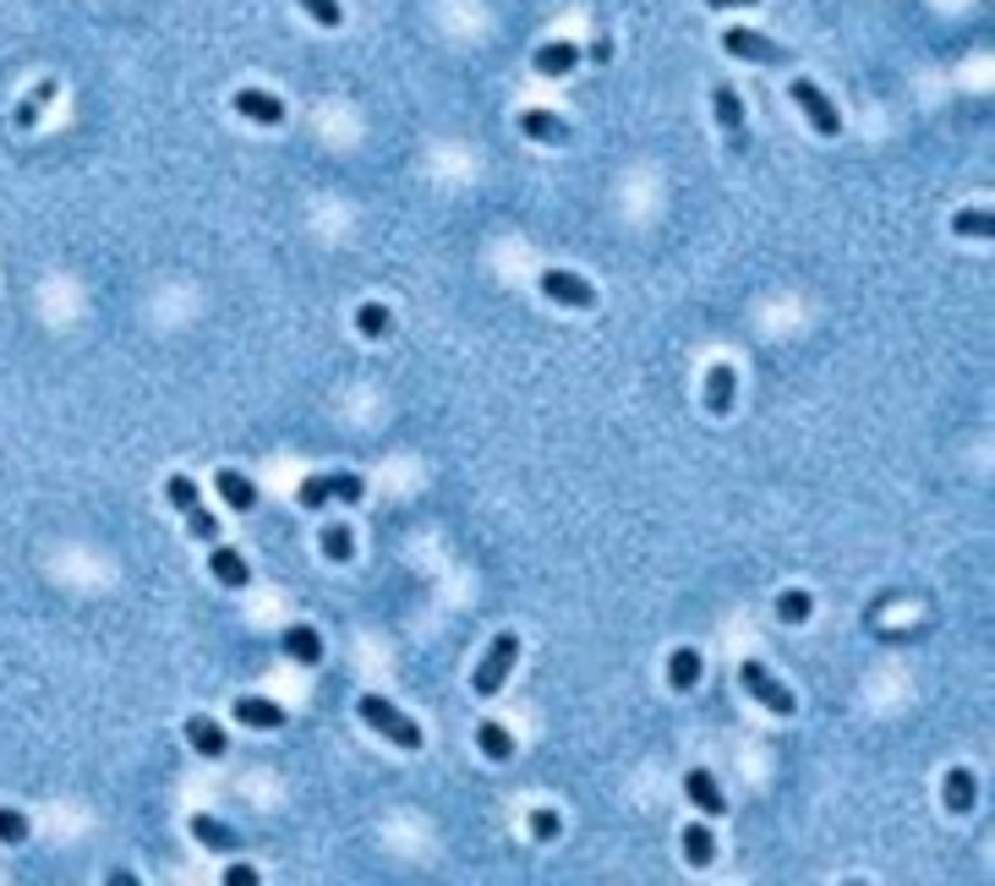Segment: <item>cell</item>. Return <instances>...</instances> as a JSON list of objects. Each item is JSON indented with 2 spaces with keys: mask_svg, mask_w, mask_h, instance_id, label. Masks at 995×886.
<instances>
[{
  "mask_svg": "<svg viewBox=\"0 0 995 886\" xmlns=\"http://www.w3.org/2000/svg\"><path fill=\"white\" fill-rule=\"evenodd\" d=\"M515 657H520V635H515V629L493 635L487 657H482V662H476V673H471V690H476L482 701H493V695L504 690V679L515 673Z\"/></svg>",
  "mask_w": 995,
  "mask_h": 886,
  "instance_id": "1",
  "label": "cell"
},
{
  "mask_svg": "<svg viewBox=\"0 0 995 886\" xmlns=\"http://www.w3.org/2000/svg\"><path fill=\"white\" fill-rule=\"evenodd\" d=\"M356 712H361V723H367V728H378L389 744H400V749H422V728H417V723H411L394 701H383V695H361V701H356Z\"/></svg>",
  "mask_w": 995,
  "mask_h": 886,
  "instance_id": "2",
  "label": "cell"
},
{
  "mask_svg": "<svg viewBox=\"0 0 995 886\" xmlns=\"http://www.w3.org/2000/svg\"><path fill=\"white\" fill-rule=\"evenodd\" d=\"M738 684H744V690H749V695H755V701H760L771 717H793V712H799L793 690H788L782 679H771V673H766L755 657H744V662H738Z\"/></svg>",
  "mask_w": 995,
  "mask_h": 886,
  "instance_id": "3",
  "label": "cell"
},
{
  "mask_svg": "<svg viewBox=\"0 0 995 886\" xmlns=\"http://www.w3.org/2000/svg\"><path fill=\"white\" fill-rule=\"evenodd\" d=\"M793 105L810 116V127H815V138H843V116H837V105L826 99V88L815 83V77H793Z\"/></svg>",
  "mask_w": 995,
  "mask_h": 886,
  "instance_id": "4",
  "label": "cell"
},
{
  "mask_svg": "<svg viewBox=\"0 0 995 886\" xmlns=\"http://www.w3.org/2000/svg\"><path fill=\"white\" fill-rule=\"evenodd\" d=\"M722 50L738 55V61H755V66H788V44H777V39H766L755 28H727Z\"/></svg>",
  "mask_w": 995,
  "mask_h": 886,
  "instance_id": "5",
  "label": "cell"
},
{
  "mask_svg": "<svg viewBox=\"0 0 995 886\" xmlns=\"http://www.w3.org/2000/svg\"><path fill=\"white\" fill-rule=\"evenodd\" d=\"M711 110H716V127L727 132V148L744 153V143H749V121H744L738 88H733V83H716V88H711Z\"/></svg>",
  "mask_w": 995,
  "mask_h": 886,
  "instance_id": "6",
  "label": "cell"
},
{
  "mask_svg": "<svg viewBox=\"0 0 995 886\" xmlns=\"http://www.w3.org/2000/svg\"><path fill=\"white\" fill-rule=\"evenodd\" d=\"M542 295L569 306V312H591V306H596L591 280H580V274H569V269H542Z\"/></svg>",
  "mask_w": 995,
  "mask_h": 886,
  "instance_id": "7",
  "label": "cell"
},
{
  "mask_svg": "<svg viewBox=\"0 0 995 886\" xmlns=\"http://www.w3.org/2000/svg\"><path fill=\"white\" fill-rule=\"evenodd\" d=\"M236 116L241 121H252V127H280L284 121V99H274V94H263V88H236Z\"/></svg>",
  "mask_w": 995,
  "mask_h": 886,
  "instance_id": "8",
  "label": "cell"
},
{
  "mask_svg": "<svg viewBox=\"0 0 995 886\" xmlns=\"http://www.w3.org/2000/svg\"><path fill=\"white\" fill-rule=\"evenodd\" d=\"M230 712H236L241 728H258V734L284 728V706L280 701H269V695H241V701H230Z\"/></svg>",
  "mask_w": 995,
  "mask_h": 886,
  "instance_id": "9",
  "label": "cell"
},
{
  "mask_svg": "<svg viewBox=\"0 0 995 886\" xmlns=\"http://www.w3.org/2000/svg\"><path fill=\"white\" fill-rule=\"evenodd\" d=\"M214 493H219V504H225L230 515H252V509H258V487H252L247 471H230V465H225V471L214 476Z\"/></svg>",
  "mask_w": 995,
  "mask_h": 886,
  "instance_id": "10",
  "label": "cell"
},
{
  "mask_svg": "<svg viewBox=\"0 0 995 886\" xmlns=\"http://www.w3.org/2000/svg\"><path fill=\"white\" fill-rule=\"evenodd\" d=\"M531 66H537V77H569L580 66V44L574 39H548V44H537Z\"/></svg>",
  "mask_w": 995,
  "mask_h": 886,
  "instance_id": "11",
  "label": "cell"
},
{
  "mask_svg": "<svg viewBox=\"0 0 995 886\" xmlns=\"http://www.w3.org/2000/svg\"><path fill=\"white\" fill-rule=\"evenodd\" d=\"M55 94H61V83H55V77H39V83H33V94L11 110V127H17V132H33V127L44 121V110L55 105Z\"/></svg>",
  "mask_w": 995,
  "mask_h": 886,
  "instance_id": "12",
  "label": "cell"
},
{
  "mask_svg": "<svg viewBox=\"0 0 995 886\" xmlns=\"http://www.w3.org/2000/svg\"><path fill=\"white\" fill-rule=\"evenodd\" d=\"M733 389H738V372H733L727 361H716L706 372V383H701V400H706L711 417H727V411H733Z\"/></svg>",
  "mask_w": 995,
  "mask_h": 886,
  "instance_id": "13",
  "label": "cell"
},
{
  "mask_svg": "<svg viewBox=\"0 0 995 886\" xmlns=\"http://www.w3.org/2000/svg\"><path fill=\"white\" fill-rule=\"evenodd\" d=\"M701 673H706V657H701L695 646H679V651L668 657V690L690 695V690L701 684Z\"/></svg>",
  "mask_w": 995,
  "mask_h": 886,
  "instance_id": "14",
  "label": "cell"
},
{
  "mask_svg": "<svg viewBox=\"0 0 995 886\" xmlns=\"http://www.w3.org/2000/svg\"><path fill=\"white\" fill-rule=\"evenodd\" d=\"M941 799H947V810H952V815H969V810H974V799H980V777H974L969 766H952V771H947V782H941Z\"/></svg>",
  "mask_w": 995,
  "mask_h": 886,
  "instance_id": "15",
  "label": "cell"
},
{
  "mask_svg": "<svg viewBox=\"0 0 995 886\" xmlns=\"http://www.w3.org/2000/svg\"><path fill=\"white\" fill-rule=\"evenodd\" d=\"M520 132H526L531 143H548V148L569 143V121L553 116V110H520Z\"/></svg>",
  "mask_w": 995,
  "mask_h": 886,
  "instance_id": "16",
  "label": "cell"
},
{
  "mask_svg": "<svg viewBox=\"0 0 995 886\" xmlns=\"http://www.w3.org/2000/svg\"><path fill=\"white\" fill-rule=\"evenodd\" d=\"M684 793H690V804H701V810H706L711 821H716V815H727V793L716 788V777H711L706 766H695V771L684 777Z\"/></svg>",
  "mask_w": 995,
  "mask_h": 886,
  "instance_id": "17",
  "label": "cell"
},
{
  "mask_svg": "<svg viewBox=\"0 0 995 886\" xmlns=\"http://www.w3.org/2000/svg\"><path fill=\"white\" fill-rule=\"evenodd\" d=\"M186 744H192L203 760H219V755L230 749V738H225V728H219L214 717H186Z\"/></svg>",
  "mask_w": 995,
  "mask_h": 886,
  "instance_id": "18",
  "label": "cell"
},
{
  "mask_svg": "<svg viewBox=\"0 0 995 886\" xmlns=\"http://www.w3.org/2000/svg\"><path fill=\"white\" fill-rule=\"evenodd\" d=\"M208 570H214V581H219V586H230V591H241L247 581H252L247 559H241L236 548H219V542H214V559H208Z\"/></svg>",
  "mask_w": 995,
  "mask_h": 886,
  "instance_id": "19",
  "label": "cell"
},
{
  "mask_svg": "<svg viewBox=\"0 0 995 886\" xmlns=\"http://www.w3.org/2000/svg\"><path fill=\"white\" fill-rule=\"evenodd\" d=\"M284 657H295V662H323V640H317V629L312 624H290L280 635Z\"/></svg>",
  "mask_w": 995,
  "mask_h": 886,
  "instance_id": "20",
  "label": "cell"
},
{
  "mask_svg": "<svg viewBox=\"0 0 995 886\" xmlns=\"http://www.w3.org/2000/svg\"><path fill=\"white\" fill-rule=\"evenodd\" d=\"M711 860H716V838H711V826H706V821H690V826H684V865L706 871Z\"/></svg>",
  "mask_w": 995,
  "mask_h": 886,
  "instance_id": "21",
  "label": "cell"
},
{
  "mask_svg": "<svg viewBox=\"0 0 995 886\" xmlns=\"http://www.w3.org/2000/svg\"><path fill=\"white\" fill-rule=\"evenodd\" d=\"M317 548H323V559L345 564V559L356 553V531H350L345 520H334V526H323V531H317Z\"/></svg>",
  "mask_w": 995,
  "mask_h": 886,
  "instance_id": "22",
  "label": "cell"
},
{
  "mask_svg": "<svg viewBox=\"0 0 995 886\" xmlns=\"http://www.w3.org/2000/svg\"><path fill=\"white\" fill-rule=\"evenodd\" d=\"M192 838H197L203 849H214V854H230V849H236V832H230L225 821H214V815H192Z\"/></svg>",
  "mask_w": 995,
  "mask_h": 886,
  "instance_id": "23",
  "label": "cell"
},
{
  "mask_svg": "<svg viewBox=\"0 0 995 886\" xmlns=\"http://www.w3.org/2000/svg\"><path fill=\"white\" fill-rule=\"evenodd\" d=\"M394 328V312L383 306V301H367V306H356V334H367V339H383Z\"/></svg>",
  "mask_w": 995,
  "mask_h": 886,
  "instance_id": "24",
  "label": "cell"
},
{
  "mask_svg": "<svg viewBox=\"0 0 995 886\" xmlns=\"http://www.w3.org/2000/svg\"><path fill=\"white\" fill-rule=\"evenodd\" d=\"M476 744H482L487 760H509V755H515V738H509L504 723H482V728H476Z\"/></svg>",
  "mask_w": 995,
  "mask_h": 886,
  "instance_id": "25",
  "label": "cell"
},
{
  "mask_svg": "<svg viewBox=\"0 0 995 886\" xmlns=\"http://www.w3.org/2000/svg\"><path fill=\"white\" fill-rule=\"evenodd\" d=\"M810 613H815V596H810V591H782V596H777V618H782V624H810Z\"/></svg>",
  "mask_w": 995,
  "mask_h": 886,
  "instance_id": "26",
  "label": "cell"
},
{
  "mask_svg": "<svg viewBox=\"0 0 995 886\" xmlns=\"http://www.w3.org/2000/svg\"><path fill=\"white\" fill-rule=\"evenodd\" d=\"M952 230H958V236H980V241H991V236H995L991 208H963V214L952 219Z\"/></svg>",
  "mask_w": 995,
  "mask_h": 886,
  "instance_id": "27",
  "label": "cell"
},
{
  "mask_svg": "<svg viewBox=\"0 0 995 886\" xmlns=\"http://www.w3.org/2000/svg\"><path fill=\"white\" fill-rule=\"evenodd\" d=\"M328 498H345V504H361V498H367V482H361L356 471H334V476H328Z\"/></svg>",
  "mask_w": 995,
  "mask_h": 886,
  "instance_id": "28",
  "label": "cell"
},
{
  "mask_svg": "<svg viewBox=\"0 0 995 886\" xmlns=\"http://www.w3.org/2000/svg\"><path fill=\"white\" fill-rule=\"evenodd\" d=\"M164 498H170L175 509H192V504H197V482H192L186 471H175V476H164Z\"/></svg>",
  "mask_w": 995,
  "mask_h": 886,
  "instance_id": "29",
  "label": "cell"
},
{
  "mask_svg": "<svg viewBox=\"0 0 995 886\" xmlns=\"http://www.w3.org/2000/svg\"><path fill=\"white\" fill-rule=\"evenodd\" d=\"M186 515V531L197 537V542H219V520L203 509V504H192V509H181Z\"/></svg>",
  "mask_w": 995,
  "mask_h": 886,
  "instance_id": "30",
  "label": "cell"
},
{
  "mask_svg": "<svg viewBox=\"0 0 995 886\" xmlns=\"http://www.w3.org/2000/svg\"><path fill=\"white\" fill-rule=\"evenodd\" d=\"M301 11H306L317 28H339V22H345V6H339V0H301Z\"/></svg>",
  "mask_w": 995,
  "mask_h": 886,
  "instance_id": "31",
  "label": "cell"
},
{
  "mask_svg": "<svg viewBox=\"0 0 995 886\" xmlns=\"http://www.w3.org/2000/svg\"><path fill=\"white\" fill-rule=\"evenodd\" d=\"M295 504H301V509H323V504H328V476H306V482L295 487Z\"/></svg>",
  "mask_w": 995,
  "mask_h": 886,
  "instance_id": "32",
  "label": "cell"
},
{
  "mask_svg": "<svg viewBox=\"0 0 995 886\" xmlns=\"http://www.w3.org/2000/svg\"><path fill=\"white\" fill-rule=\"evenodd\" d=\"M0 843H28V815L0 804Z\"/></svg>",
  "mask_w": 995,
  "mask_h": 886,
  "instance_id": "33",
  "label": "cell"
},
{
  "mask_svg": "<svg viewBox=\"0 0 995 886\" xmlns=\"http://www.w3.org/2000/svg\"><path fill=\"white\" fill-rule=\"evenodd\" d=\"M526 826H531V838H537V843H553L564 821H559V810H531V821H526Z\"/></svg>",
  "mask_w": 995,
  "mask_h": 886,
  "instance_id": "34",
  "label": "cell"
},
{
  "mask_svg": "<svg viewBox=\"0 0 995 886\" xmlns=\"http://www.w3.org/2000/svg\"><path fill=\"white\" fill-rule=\"evenodd\" d=\"M225 886H258V871H252V865H230V871H225Z\"/></svg>",
  "mask_w": 995,
  "mask_h": 886,
  "instance_id": "35",
  "label": "cell"
},
{
  "mask_svg": "<svg viewBox=\"0 0 995 886\" xmlns=\"http://www.w3.org/2000/svg\"><path fill=\"white\" fill-rule=\"evenodd\" d=\"M591 61H613V39H591Z\"/></svg>",
  "mask_w": 995,
  "mask_h": 886,
  "instance_id": "36",
  "label": "cell"
},
{
  "mask_svg": "<svg viewBox=\"0 0 995 886\" xmlns=\"http://www.w3.org/2000/svg\"><path fill=\"white\" fill-rule=\"evenodd\" d=\"M711 11H727V6H760V0H706Z\"/></svg>",
  "mask_w": 995,
  "mask_h": 886,
  "instance_id": "37",
  "label": "cell"
}]
</instances>
